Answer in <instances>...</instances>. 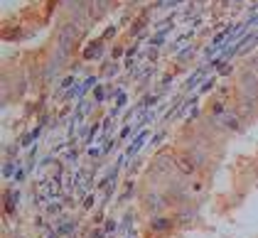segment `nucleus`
<instances>
[{
    "label": "nucleus",
    "instance_id": "2",
    "mask_svg": "<svg viewBox=\"0 0 258 238\" xmlns=\"http://www.w3.org/2000/svg\"><path fill=\"white\" fill-rule=\"evenodd\" d=\"M89 5H91V10H94V15H103V10H106V5H108V0H89Z\"/></svg>",
    "mask_w": 258,
    "mask_h": 238
},
{
    "label": "nucleus",
    "instance_id": "3",
    "mask_svg": "<svg viewBox=\"0 0 258 238\" xmlns=\"http://www.w3.org/2000/svg\"><path fill=\"white\" fill-rule=\"evenodd\" d=\"M179 170L189 175V172L195 170V165H192V160H189V157H182V160H179Z\"/></svg>",
    "mask_w": 258,
    "mask_h": 238
},
{
    "label": "nucleus",
    "instance_id": "1",
    "mask_svg": "<svg viewBox=\"0 0 258 238\" xmlns=\"http://www.w3.org/2000/svg\"><path fill=\"white\" fill-rule=\"evenodd\" d=\"M241 89H243L251 99H256L258 96V76L256 74H243V76H241Z\"/></svg>",
    "mask_w": 258,
    "mask_h": 238
},
{
    "label": "nucleus",
    "instance_id": "4",
    "mask_svg": "<svg viewBox=\"0 0 258 238\" xmlns=\"http://www.w3.org/2000/svg\"><path fill=\"white\" fill-rule=\"evenodd\" d=\"M256 76H258V66H256Z\"/></svg>",
    "mask_w": 258,
    "mask_h": 238
}]
</instances>
